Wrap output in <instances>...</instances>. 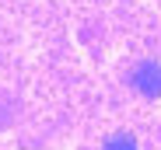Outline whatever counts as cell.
Wrapping results in <instances>:
<instances>
[{
  "label": "cell",
  "mask_w": 161,
  "mask_h": 150,
  "mask_svg": "<svg viewBox=\"0 0 161 150\" xmlns=\"http://www.w3.org/2000/svg\"><path fill=\"white\" fill-rule=\"evenodd\" d=\"M130 84L137 87L144 98H158V94H161V66H158L154 59H144L137 70L130 73Z\"/></svg>",
  "instance_id": "1"
},
{
  "label": "cell",
  "mask_w": 161,
  "mask_h": 150,
  "mask_svg": "<svg viewBox=\"0 0 161 150\" xmlns=\"http://www.w3.org/2000/svg\"><path fill=\"white\" fill-rule=\"evenodd\" d=\"M105 150H140V147H137V140L130 133H116V136L105 140Z\"/></svg>",
  "instance_id": "2"
}]
</instances>
